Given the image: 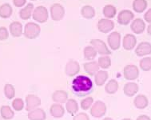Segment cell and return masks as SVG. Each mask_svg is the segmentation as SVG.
Returning <instances> with one entry per match:
<instances>
[{
    "label": "cell",
    "instance_id": "obj_4",
    "mask_svg": "<svg viewBox=\"0 0 151 120\" xmlns=\"http://www.w3.org/2000/svg\"><path fill=\"white\" fill-rule=\"evenodd\" d=\"M65 15V10L63 6L59 3H55L50 7V16L54 21H60Z\"/></svg>",
    "mask_w": 151,
    "mask_h": 120
},
{
    "label": "cell",
    "instance_id": "obj_26",
    "mask_svg": "<svg viewBox=\"0 0 151 120\" xmlns=\"http://www.w3.org/2000/svg\"><path fill=\"white\" fill-rule=\"evenodd\" d=\"M108 79V73L105 71H98L95 74V83L98 86H102Z\"/></svg>",
    "mask_w": 151,
    "mask_h": 120
},
{
    "label": "cell",
    "instance_id": "obj_23",
    "mask_svg": "<svg viewBox=\"0 0 151 120\" xmlns=\"http://www.w3.org/2000/svg\"><path fill=\"white\" fill-rule=\"evenodd\" d=\"M84 69L87 72V74H89L90 75H93L94 74H96L99 70V63L93 61V62L85 63L84 64Z\"/></svg>",
    "mask_w": 151,
    "mask_h": 120
},
{
    "label": "cell",
    "instance_id": "obj_17",
    "mask_svg": "<svg viewBox=\"0 0 151 120\" xmlns=\"http://www.w3.org/2000/svg\"><path fill=\"white\" fill-rule=\"evenodd\" d=\"M28 119L30 120H45L46 113L42 109H35L28 113Z\"/></svg>",
    "mask_w": 151,
    "mask_h": 120
},
{
    "label": "cell",
    "instance_id": "obj_19",
    "mask_svg": "<svg viewBox=\"0 0 151 120\" xmlns=\"http://www.w3.org/2000/svg\"><path fill=\"white\" fill-rule=\"evenodd\" d=\"M52 99L54 102L58 103H64L68 99V95L64 90H56L52 95Z\"/></svg>",
    "mask_w": 151,
    "mask_h": 120
},
{
    "label": "cell",
    "instance_id": "obj_46",
    "mask_svg": "<svg viewBox=\"0 0 151 120\" xmlns=\"http://www.w3.org/2000/svg\"><path fill=\"white\" fill-rule=\"evenodd\" d=\"M31 1H35V0H31Z\"/></svg>",
    "mask_w": 151,
    "mask_h": 120
},
{
    "label": "cell",
    "instance_id": "obj_20",
    "mask_svg": "<svg viewBox=\"0 0 151 120\" xmlns=\"http://www.w3.org/2000/svg\"><path fill=\"white\" fill-rule=\"evenodd\" d=\"M50 114L53 117L55 118H61L62 116H63L65 111H64L63 106L60 105V104H54L50 106Z\"/></svg>",
    "mask_w": 151,
    "mask_h": 120
},
{
    "label": "cell",
    "instance_id": "obj_35",
    "mask_svg": "<svg viewBox=\"0 0 151 120\" xmlns=\"http://www.w3.org/2000/svg\"><path fill=\"white\" fill-rule=\"evenodd\" d=\"M140 67L143 71H150L151 58L147 57V58H144V59H142L141 60V62H140Z\"/></svg>",
    "mask_w": 151,
    "mask_h": 120
},
{
    "label": "cell",
    "instance_id": "obj_6",
    "mask_svg": "<svg viewBox=\"0 0 151 120\" xmlns=\"http://www.w3.org/2000/svg\"><path fill=\"white\" fill-rule=\"evenodd\" d=\"M106 112V106L102 101H97L93 104L91 110V114L95 118H101Z\"/></svg>",
    "mask_w": 151,
    "mask_h": 120
},
{
    "label": "cell",
    "instance_id": "obj_22",
    "mask_svg": "<svg viewBox=\"0 0 151 120\" xmlns=\"http://www.w3.org/2000/svg\"><path fill=\"white\" fill-rule=\"evenodd\" d=\"M138 90V86L134 82H129L124 86V93L127 96H134Z\"/></svg>",
    "mask_w": 151,
    "mask_h": 120
},
{
    "label": "cell",
    "instance_id": "obj_1",
    "mask_svg": "<svg viewBox=\"0 0 151 120\" xmlns=\"http://www.w3.org/2000/svg\"><path fill=\"white\" fill-rule=\"evenodd\" d=\"M93 87V82L90 78L84 75L76 77L73 81V89L77 92H84L90 90Z\"/></svg>",
    "mask_w": 151,
    "mask_h": 120
},
{
    "label": "cell",
    "instance_id": "obj_11",
    "mask_svg": "<svg viewBox=\"0 0 151 120\" xmlns=\"http://www.w3.org/2000/svg\"><path fill=\"white\" fill-rule=\"evenodd\" d=\"M134 14L132 13V11L129 10H123L119 12L118 16V22L122 25H127L132 19H134Z\"/></svg>",
    "mask_w": 151,
    "mask_h": 120
},
{
    "label": "cell",
    "instance_id": "obj_44",
    "mask_svg": "<svg viewBox=\"0 0 151 120\" xmlns=\"http://www.w3.org/2000/svg\"><path fill=\"white\" fill-rule=\"evenodd\" d=\"M103 120H113L112 119H110V118H106V119H104Z\"/></svg>",
    "mask_w": 151,
    "mask_h": 120
},
{
    "label": "cell",
    "instance_id": "obj_41",
    "mask_svg": "<svg viewBox=\"0 0 151 120\" xmlns=\"http://www.w3.org/2000/svg\"><path fill=\"white\" fill-rule=\"evenodd\" d=\"M144 18H145V20H146V22H151V9L147 11V12L144 15Z\"/></svg>",
    "mask_w": 151,
    "mask_h": 120
},
{
    "label": "cell",
    "instance_id": "obj_38",
    "mask_svg": "<svg viewBox=\"0 0 151 120\" xmlns=\"http://www.w3.org/2000/svg\"><path fill=\"white\" fill-rule=\"evenodd\" d=\"M9 37V32L5 27H0V41L6 40Z\"/></svg>",
    "mask_w": 151,
    "mask_h": 120
},
{
    "label": "cell",
    "instance_id": "obj_28",
    "mask_svg": "<svg viewBox=\"0 0 151 120\" xmlns=\"http://www.w3.org/2000/svg\"><path fill=\"white\" fill-rule=\"evenodd\" d=\"M0 112H1V115L2 117L4 119H13L14 115V111L11 110V108L9 106H3L1 107V110H0Z\"/></svg>",
    "mask_w": 151,
    "mask_h": 120
},
{
    "label": "cell",
    "instance_id": "obj_16",
    "mask_svg": "<svg viewBox=\"0 0 151 120\" xmlns=\"http://www.w3.org/2000/svg\"><path fill=\"white\" fill-rule=\"evenodd\" d=\"M34 5L32 3H28L27 5L24 7L23 8L21 9L19 11L20 18L23 20H27L32 16L34 12Z\"/></svg>",
    "mask_w": 151,
    "mask_h": 120
},
{
    "label": "cell",
    "instance_id": "obj_25",
    "mask_svg": "<svg viewBox=\"0 0 151 120\" xmlns=\"http://www.w3.org/2000/svg\"><path fill=\"white\" fill-rule=\"evenodd\" d=\"M81 14L85 19H90L95 16V11L91 6L86 5L81 10Z\"/></svg>",
    "mask_w": 151,
    "mask_h": 120
},
{
    "label": "cell",
    "instance_id": "obj_42",
    "mask_svg": "<svg viewBox=\"0 0 151 120\" xmlns=\"http://www.w3.org/2000/svg\"><path fill=\"white\" fill-rule=\"evenodd\" d=\"M137 120H151V119H150L149 116H147V115H141V116H139V117L137 118Z\"/></svg>",
    "mask_w": 151,
    "mask_h": 120
},
{
    "label": "cell",
    "instance_id": "obj_45",
    "mask_svg": "<svg viewBox=\"0 0 151 120\" xmlns=\"http://www.w3.org/2000/svg\"><path fill=\"white\" fill-rule=\"evenodd\" d=\"M122 120H131V119H124Z\"/></svg>",
    "mask_w": 151,
    "mask_h": 120
},
{
    "label": "cell",
    "instance_id": "obj_34",
    "mask_svg": "<svg viewBox=\"0 0 151 120\" xmlns=\"http://www.w3.org/2000/svg\"><path fill=\"white\" fill-rule=\"evenodd\" d=\"M99 65L100 67H102L103 69L109 68L111 65V60H110V58L108 57V56H102V57H100L99 59Z\"/></svg>",
    "mask_w": 151,
    "mask_h": 120
},
{
    "label": "cell",
    "instance_id": "obj_12",
    "mask_svg": "<svg viewBox=\"0 0 151 120\" xmlns=\"http://www.w3.org/2000/svg\"><path fill=\"white\" fill-rule=\"evenodd\" d=\"M80 71V66L78 62L74 60H70L68 63H66V74L68 76H74L76 74H78Z\"/></svg>",
    "mask_w": 151,
    "mask_h": 120
},
{
    "label": "cell",
    "instance_id": "obj_2",
    "mask_svg": "<svg viewBox=\"0 0 151 120\" xmlns=\"http://www.w3.org/2000/svg\"><path fill=\"white\" fill-rule=\"evenodd\" d=\"M41 28L35 22H27L24 27V36L29 39H35L39 35Z\"/></svg>",
    "mask_w": 151,
    "mask_h": 120
},
{
    "label": "cell",
    "instance_id": "obj_5",
    "mask_svg": "<svg viewBox=\"0 0 151 120\" xmlns=\"http://www.w3.org/2000/svg\"><path fill=\"white\" fill-rule=\"evenodd\" d=\"M91 44L92 46L94 47V49L96 50L97 52L102 55H109L111 54L109 48L106 46V44L104 42L100 39H92L91 41Z\"/></svg>",
    "mask_w": 151,
    "mask_h": 120
},
{
    "label": "cell",
    "instance_id": "obj_10",
    "mask_svg": "<svg viewBox=\"0 0 151 120\" xmlns=\"http://www.w3.org/2000/svg\"><path fill=\"white\" fill-rule=\"evenodd\" d=\"M139 71L135 65H127L124 68V77L128 80H134L138 77Z\"/></svg>",
    "mask_w": 151,
    "mask_h": 120
},
{
    "label": "cell",
    "instance_id": "obj_9",
    "mask_svg": "<svg viewBox=\"0 0 151 120\" xmlns=\"http://www.w3.org/2000/svg\"><path fill=\"white\" fill-rule=\"evenodd\" d=\"M114 27V23L110 19H100L98 22V28L100 32L106 33L110 32Z\"/></svg>",
    "mask_w": 151,
    "mask_h": 120
},
{
    "label": "cell",
    "instance_id": "obj_37",
    "mask_svg": "<svg viewBox=\"0 0 151 120\" xmlns=\"http://www.w3.org/2000/svg\"><path fill=\"white\" fill-rule=\"evenodd\" d=\"M93 99L91 97H88V98L83 99L82 103H81V107L83 110H88L91 106L92 103H93Z\"/></svg>",
    "mask_w": 151,
    "mask_h": 120
},
{
    "label": "cell",
    "instance_id": "obj_18",
    "mask_svg": "<svg viewBox=\"0 0 151 120\" xmlns=\"http://www.w3.org/2000/svg\"><path fill=\"white\" fill-rule=\"evenodd\" d=\"M130 27H131V30H133L134 33H135V34H141L145 30L146 24H145V22H143L142 19H137L132 22Z\"/></svg>",
    "mask_w": 151,
    "mask_h": 120
},
{
    "label": "cell",
    "instance_id": "obj_21",
    "mask_svg": "<svg viewBox=\"0 0 151 120\" xmlns=\"http://www.w3.org/2000/svg\"><path fill=\"white\" fill-rule=\"evenodd\" d=\"M13 12V9L9 3H4L0 6V18L7 19L11 17Z\"/></svg>",
    "mask_w": 151,
    "mask_h": 120
},
{
    "label": "cell",
    "instance_id": "obj_39",
    "mask_svg": "<svg viewBox=\"0 0 151 120\" xmlns=\"http://www.w3.org/2000/svg\"><path fill=\"white\" fill-rule=\"evenodd\" d=\"M74 120H90L86 113H80L74 118Z\"/></svg>",
    "mask_w": 151,
    "mask_h": 120
},
{
    "label": "cell",
    "instance_id": "obj_36",
    "mask_svg": "<svg viewBox=\"0 0 151 120\" xmlns=\"http://www.w3.org/2000/svg\"><path fill=\"white\" fill-rule=\"evenodd\" d=\"M12 106L15 111H20L23 109L24 107V103L22 98H15L14 101L12 102Z\"/></svg>",
    "mask_w": 151,
    "mask_h": 120
},
{
    "label": "cell",
    "instance_id": "obj_30",
    "mask_svg": "<svg viewBox=\"0 0 151 120\" xmlns=\"http://www.w3.org/2000/svg\"><path fill=\"white\" fill-rule=\"evenodd\" d=\"M117 10L113 5L105 6L103 8V14L106 17V19H113L116 15Z\"/></svg>",
    "mask_w": 151,
    "mask_h": 120
},
{
    "label": "cell",
    "instance_id": "obj_14",
    "mask_svg": "<svg viewBox=\"0 0 151 120\" xmlns=\"http://www.w3.org/2000/svg\"><path fill=\"white\" fill-rule=\"evenodd\" d=\"M135 52L137 56H144V55L151 54V44L147 42H143L138 44V46L135 50Z\"/></svg>",
    "mask_w": 151,
    "mask_h": 120
},
{
    "label": "cell",
    "instance_id": "obj_24",
    "mask_svg": "<svg viewBox=\"0 0 151 120\" xmlns=\"http://www.w3.org/2000/svg\"><path fill=\"white\" fill-rule=\"evenodd\" d=\"M134 105L138 109H144L148 105V99L145 95H137L134 99Z\"/></svg>",
    "mask_w": 151,
    "mask_h": 120
},
{
    "label": "cell",
    "instance_id": "obj_27",
    "mask_svg": "<svg viewBox=\"0 0 151 120\" xmlns=\"http://www.w3.org/2000/svg\"><path fill=\"white\" fill-rule=\"evenodd\" d=\"M147 7V2L146 0H134L133 3V9L137 13H142L145 11Z\"/></svg>",
    "mask_w": 151,
    "mask_h": 120
},
{
    "label": "cell",
    "instance_id": "obj_29",
    "mask_svg": "<svg viewBox=\"0 0 151 120\" xmlns=\"http://www.w3.org/2000/svg\"><path fill=\"white\" fill-rule=\"evenodd\" d=\"M66 107L67 111L70 115H74L78 111V106L77 102L74 99H69L68 101L66 102Z\"/></svg>",
    "mask_w": 151,
    "mask_h": 120
},
{
    "label": "cell",
    "instance_id": "obj_43",
    "mask_svg": "<svg viewBox=\"0 0 151 120\" xmlns=\"http://www.w3.org/2000/svg\"><path fill=\"white\" fill-rule=\"evenodd\" d=\"M147 31H148V33L150 35H151V24L148 27V28H147Z\"/></svg>",
    "mask_w": 151,
    "mask_h": 120
},
{
    "label": "cell",
    "instance_id": "obj_7",
    "mask_svg": "<svg viewBox=\"0 0 151 120\" xmlns=\"http://www.w3.org/2000/svg\"><path fill=\"white\" fill-rule=\"evenodd\" d=\"M107 42L109 46L113 51L119 49L121 44V35L117 31H114L109 35L107 38Z\"/></svg>",
    "mask_w": 151,
    "mask_h": 120
},
{
    "label": "cell",
    "instance_id": "obj_33",
    "mask_svg": "<svg viewBox=\"0 0 151 120\" xmlns=\"http://www.w3.org/2000/svg\"><path fill=\"white\" fill-rule=\"evenodd\" d=\"M4 94L5 96L9 99L13 98L15 95V90L14 87H13V85L11 84H6L4 87Z\"/></svg>",
    "mask_w": 151,
    "mask_h": 120
},
{
    "label": "cell",
    "instance_id": "obj_15",
    "mask_svg": "<svg viewBox=\"0 0 151 120\" xmlns=\"http://www.w3.org/2000/svg\"><path fill=\"white\" fill-rule=\"evenodd\" d=\"M137 43V39L134 35L128 34L123 38V47L125 50L129 51L132 50Z\"/></svg>",
    "mask_w": 151,
    "mask_h": 120
},
{
    "label": "cell",
    "instance_id": "obj_13",
    "mask_svg": "<svg viewBox=\"0 0 151 120\" xmlns=\"http://www.w3.org/2000/svg\"><path fill=\"white\" fill-rule=\"evenodd\" d=\"M9 30H10V33H11V35L13 37H15V38H18L22 35L23 28H22V25L21 22L15 21V22H11L10 24Z\"/></svg>",
    "mask_w": 151,
    "mask_h": 120
},
{
    "label": "cell",
    "instance_id": "obj_31",
    "mask_svg": "<svg viewBox=\"0 0 151 120\" xmlns=\"http://www.w3.org/2000/svg\"><path fill=\"white\" fill-rule=\"evenodd\" d=\"M98 52L94 47L92 46H88L84 49V56L87 60H92L96 57Z\"/></svg>",
    "mask_w": 151,
    "mask_h": 120
},
{
    "label": "cell",
    "instance_id": "obj_32",
    "mask_svg": "<svg viewBox=\"0 0 151 120\" xmlns=\"http://www.w3.org/2000/svg\"><path fill=\"white\" fill-rule=\"evenodd\" d=\"M118 89V83L114 79H111L107 82L105 90L108 94H114Z\"/></svg>",
    "mask_w": 151,
    "mask_h": 120
},
{
    "label": "cell",
    "instance_id": "obj_40",
    "mask_svg": "<svg viewBox=\"0 0 151 120\" xmlns=\"http://www.w3.org/2000/svg\"><path fill=\"white\" fill-rule=\"evenodd\" d=\"M27 3V0H13V3L16 7H22Z\"/></svg>",
    "mask_w": 151,
    "mask_h": 120
},
{
    "label": "cell",
    "instance_id": "obj_3",
    "mask_svg": "<svg viewBox=\"0 0 151 120\" xmlns=\"http://www.w3.org/2000/svg\"><path fill=\"white\" fill-rule=\"evenodd\" d=\"M32 17H33L34 20H35L36 22L44 23V22H47L48 17H49L48 11L45 7H42V6L37 7L34 10Z\"/></svg>",
    "mask_w": 151,
    "mask_h": 120
},
{
    "label": "cell",
    "instance_id": "obj_8",
    "mask_svg": "<svg viewBox=\"0 0 151 120\" xmlns=\"http://www.w3.org/2000/svg\"><path fill=\"white\" fill-rule=\"evenodd\" d=\"M26 110L27 111H31L41 105V99L35 95H28L26 97Z\"/></svg>",
    "mask_w": 151,
    "mask_h": 120
}]
</instances>
